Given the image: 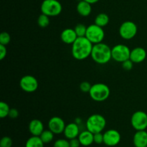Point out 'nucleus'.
I'll use <instances>...</instances> for the list:
<instances>
[{
	"label": "nucleus",
	"instance_id": "nucleus-9",
	"mask_svg": "<svg viewBox=\"0 0 147 147\" xmlns=\"http://www.w3.org/2000/svg\"><path fill=\"white\" fill-rule=\"evenodd\" d=\"M131 124L136 131L146 130L147 128V113L143 111H137L132 114Z\"/></svg>",
	"mask_w": 147,
	"mask_h": 147
},
{
	"label": "nucleus",
	"instance_id": "nucleus-10",
	"mask_svg": "<svg viewBox=\"0 0 147 147\" xmlns=\"http://www.w3.org/2000/svg\"><path fill=\"white\" fill-rule=\"evenodd\" d=\"M38 81L35 77L27 75L21 78L20 80V86L23 91L26 93H34L38 88Z\"/></svg>",
	"mask_w": 147,
	"mask_h": 147
},
{
	"label": "nucleus",
	"instance_id": "nucleus-14",
	"mask_svg": "<svg viewBox=\"0 0 147 147\" xmlns=\"http://www.w3.org/2000/svg\"><path fill=\"white\" fill-rule=\"evenodd\" d=\"M80 133V128L77 123H70L67 124L63 132L64 136L68 140L74 138H78Z\"/></svg>",
	"mask_w": 147,
	"mask_h": 147
},
{
	"label": "nucleus",
	"instance_id": "nucleus-27",
	"mask_svg": "<svg viewBox=\"0 0 147 147\" xmlns=\"http://www.w3.org/2000/svg\"><path fill=\"white\" fill-rule=\"evenodd\" d=\"M53 147H70L69 140L67 139H59L54 142Z\"/></svg>",
	"mask_w": 147,
	"mask_h": 147
},
{
	"label": "nucleus",
	"instance_id": "nucleus-21",
	"mask_svg": "<svg viewBox=\"0 0 147 147\" xmlns=\"http://www.w3.org/2000/svg\"><path fill=\"white\" fill-rule=\"evenodd\" d=\"M109 17L106 13H100L98 14L95 18V24L100 26L101 27H104L109 23Z\"/></svg>",
	"mask_w": 147,
	"mask_h": 147
},
{
	"label": "nucleus",
	"instance_id": "nucleus-23",
	"mask_svg": "<svg viewBox=\"0 0 147 147\" xmlns=\"http://www.w3.org/2000/svg\"><path fill=\"white\" fill-rule=\"evenodd\" d=\"M37 24L41 28H46L50 24V17L42 13L37 18Z\"/></svg>",
	"mask_w": 147,
	"mask_h": 147
},
{
	"label": "nucleus",
	"instance_id": "nucleus-5",
	"mask_svg": "<svg viewBox=\"0 0 147 147\" xmlns=\"http://www.w3.org/2000/svg\"><path fill=\"white\" fill-rule=\"evenodd\" d=\"M40 9L42 14L50 17H56L62 12L63 7L57 0H44L40 6Z\"/></svg>",
	"mask_w": 147,
	"mask_h": 147
},
{
	"label": "nucleus",
	"instance_id": "nucleus-8",
	"mask_svg": "<svg viewBox=\"0 0 147 147\" xmlns=\"http://www.w3.org/2000/svg\"><path fill=\"white\" fill-rule=\"evenodd\" d=\"M138 27L134 22L125 21L119 27V34L123 39L129 40L133 39L136 35Z\"/></svg>",
	"mask_w": 147,
	"mask_h": 147
},
{
	"label": "nucleus",
	"instance_id": "nucleus-25",
	"mask_svg": "<svg viewBox=\"0 0 147 147\" xmlns=\"http://www.w3.org/2000/svg\"><path fill=\"white\" fill-rule=\"evenodd\" d=\"M88 27H86L85 24H78L75 27L74 30L76 31V34H77L78 37H86V32H87Z\"/></svg>",
	"mask_w": 147,
	"mask_h": 147
},
{
	"label": "nucleus",
	"instance_id": "nucleus-12",
	"mask_svg": "<svg viewBox=\"0 0 147 147\" xmlns=\"http://www.w3.org/2000/svg\"><path fill=\"white\" fill-rule=\"evenodd\" d=\"M65 123L62 118L58 116L52 117L48 121V128L55 134H60L64 132Z\"/></svg>",
	"mask_w": 147,
	"mask_h": 147
},
{
	"label": "nucleus",
	"instance_id": "nucleus-4",
	"mask_svg": "<svg viewBox=\"0 0 147 147\" xmlns=\"http://www.w3.org/2000/svg\"><path fill=\"white\" fill-rule=\"evenodd\" d=\"M106 126V120L104 116L95 113L88 118L86 121V129L93 134L102 132Z\"/></svg>",
	"mask_w": 147,
	"mask_h": 147
},
{
	"label": "nucleus",
	"instance_id": "nucleus-20",
	"mask_svg": "<svg viewBox=\"0 0 147 147\" xmlns=\"http://www.w3.org/2000/svg\"><path fill=\"white\" fill-rule=\"evenodd\" d=\"M44 142L40 136H32L25 143V147H44Z\"/></svg>",
	"mask_w": 147,
	"mask_h": 147
},
{
	"label": "nucleus",
	"instance_id": "nucleus-37",
	"mask_svg": "<svg viewBox=\"0 0 147 147\" xmlns=\"http://www.w3.org/2000/svg\"><path fill=\"white\" fill-rule=\"evenodd\" d=\"M146 147H147V146H146Z\"/></svg>",
	"mask_w": 147,
	"mask_h": 147
},
{
	"label": "nucleus",
	"instance_id": "nucleus-26",
	"mask_svg": "<svg viewBox=\"0 0 147 147\" xmlns=\"http://www.w3.org/2000/svg\"><path fill=\"white\" fill-rule=\"evenodd\" d=\"M11 41V36L7 32H2L0 34V44L7 46Z\"/></svg>",
	"mask_w": 147,
	"mask_h": 147
},
{
	"label": "nucleus",
	"instance_id": "nucleus-6",
	"mask_svg": "<svg viewBox=\"0 0 147 147\" xmlns=\"http://www.w3.org/2000/svg\"><path fill=\"white\" fill-rule=\"evenodd\" d=\"M86 37L93 43L98 44L103 42L105 37V32L103 27L97 25L94 23L88 26Z\"/></svg>",
	"mask_w": 147,
	"mask_h": 147
},
{
	"label": "nucleus",
	"instance_id": "nucleus-22",
	"mask_svg": "<svg viewBox=\"0 0 147 147\" xmlns=\"http://www.w3.org/2000/svg\"><path fill=\"white\" fill-rule=\"evenodd\" d=\"M55 134L52 132L50 129L48 130H44L41 135L40 136V139H42L44 144H49L54 139Z\"/></svg>",
	"mask_w": 147,
	"mask_h": 147
},
{
	"label": "nucleus",
	"instance_id": "nucleus-28",
	"mask_svg": "<svg viewBox=\"0 0 147 147\" xmlns=\"http://www.w3.org/2000/svg\"><path fill=\"white\" fill-rule=\"evenodd\" d=\"M12 144V139L9 136H4L0 141V147H11Z\"/></svg>",
	"mask_w": 147,
	"mask_h": 147
},
{
	"label": "nucleus",
	"instance_id": "nucleus-13",
	"mask_svg": "<svg viewBox=\"0 0 147 147\" xmlns=\"http://www.w3.org/2000/svg\"><path fill=\"white\" fill-rule=\"evenodd\" d=\"M146 51L144 48L137 47L131 50L130 60L134 63H141L146 58Z\"/></svg>",
	"mask_w": 147,
	"mask_h": 147
},
{
	"label": "nucleus",
	"instance_id": "nucleus-29",
	"mask_svg": "<svg viewBox=\"0 0 147 147\" xmlns=\"http://www.w3.org/2000/svg\"><path fill=\"white\" fill-rule=\"evenodd\" d=\"M91 87L92 85L88 81H83L80 84V89L83 93H89Z\"/></svg>",
	"mask_w": 147,
	"mask_h": 147
},
{
	"label": "nucleus",
	"instance_id": "nucleus-35",
	"mask_svg": "<svg viewBox=\"0 0 147 147\" xmlns=\"http://www.w3.org/2000/svg\"><path fill=\"white\" fill-rule=\"evenodd\" d=\"M84 1H87V2L90 3V4H96V3H97L98 1H99V0H84Z\"/></svg>",
	"mask_w": 147,
	"mask_h": 147
},
{
	"label": "nucleus",
	"instance_id": "nucleus-30",
	"mask_svg": "<svg viewBox=\"0 0 147 147\" xmlns=\"http://www.w3.org/2000/svg\"><path fill=\"white\" fill-rule=\"evenodd\" d=\"M93 140H94V143L96 144H101L103 143V134L102 132L100 133L94 134L93 136Z\"/></svg>",
	"mask_w": 147,
	"mask_h": 147
},
{
	"label": "nucleus",
	"instance_id": "nucleus-19",
	"mask_svg": "<svg viewBox=\"0 0 147 147\" xmlns=\"http://www.w3.org/2000/svg\"><path fill=\"white\" fill-rule=\"evenodd\" d=\"M92 4L84 0H80L77 4V11L82 17H88L92 11Z\"/></svg>",
	"mask_w": 147,
	"mask_h": 147
},
{
	"label": "nucleus",
	"instance_id": "nucleus-24",
	"mask_svg": "<svg viewBox=\"0 0 147 147\" xmlns=\"http://www.w3.org/2000/svg\"><path fill=\"white\" fill-rule=\"evenodd\" d=\"M10 108L7 103L1 101L0 103V118L4 119L9 116L10 111Z\"/></svg>",
	"mask_w": 147,
	"mask_h": 147
},
{
	"label": "nucleus",
	"instance_id": "nucleus-7",
	"mask_svg": "<svg viewBox=\"0 0 147 147\" xmlns=\"http://www.w3.org/2000/svg\"><path fill=\"white\" fill-rule=\"evenodd\" d=\"M131 50L128 46L123 44H118L111 48L112 59L118 63H123L130 58Z\"/></svg>",
	"mask_w": 147,
	"mask_h": 147
},
{
	"label": "nucleus",
	"instance_id": "nucleus-3",
	"mask_svg": "<svg viewBox=\"0 0 147 147\" xmlns=\"http://www.w3.org/2000/svg\"><path fill=\"white\" fill-rule=\"evenodd\" d=\"M90 97L97 102H103L107 100L110 96L111 90L109 86L105 83H98L92 85L89 92Z\"/></svg>",
	"mask_w": 147,
	"mask_h": 147
},
{
	"label": "nucleus",
	"instance_id": "nucleus-36",
	"mask_svg": "<svg viewBox=\"0 0 147 147\" xmlns=\"http://www.w3.org/2000/svg\"><path fill=\"white\" fill-rule=\"evenodd\" d=\"M104 147H109V146H104Z\"/></svg>",
	"mask_w": 147,
	"mask_h": 147
},
{
	"label": "nucleus",
	"instance_id": "nucleus-15",
	"mask_svg": "<svg viewBox=\"0 0 147 147\" xmlns=\"http://www.w3.org/2000/svg\"><path fill=\"white\" fill-rule=\"evenodd\" d=\"M78 35L74 29L66 28L60 34V39L64 43L67 45H73L77 40Z\"/></svg>",
	"mask_w": 147,
	"mask_h": 147
},
{
	"label": "nucleus",
	"instance_id": "nucleus-31",
	"mask_svg": "<svg viewBox=\"0 0 147 147\" xmlns=\"http://www.w3.org/2000/svg\"><path fill=\"white\" fill-rule=\"evenodd\" d=\"M134 64V63L130 59H129V60H126V61L122 63V67H123V68L125 70H131L133 68Z\"/></svg>",
	"mask_w": 147,
	"mask_h": 147
},
{
	"label": "nucleus",
	"instance_id": "nucleus-1",
	"mask_svg": "<svg viewBox=\"0 0 147 147\" xmlns=\"http://www.w3.org/2000/svg\"><path fill=\"white\" fill-rule=\"evenodd\" d=\"M93 46V43L86 37H78L72 45V55L78 60H86L91 55Z\"/></svg>",
	"mask_w": 147,
	"mask_h": 147
},
{
	"label": "nucleus",
	"instance_id": "nucleus-16",
	"mask_svg": "<svg viewBox=\"0 0 147 147\" xmlns=\"http://www.w3.org/2000/svg\"><path fill=\"white\" fill-rule=\"evenodd\" d=\"M28 128L32 136H40L45 130L43 123L39 119H32L29 123Z\"/></svg>",
	"mask_w": 147,
	"mask_h": 147
},
{
	"label": "nucleus",
	"instance_id": "nucleus-11",
	"mask_svg": "<svg viewBox=\"0 0 147 147\" xmlns=\"http://www.w3.org/2000/svg\"><path fill=\"white\" fill-rule=\"evenodd\" d=\"M121 139V134L115 129H109L103 133V144L107 146H116L120 143Z\"/></svg>",
	"mask_w": 147,
	"mask_h": 147
},
{
	"label": "nucleus",
	"instance_id": "nucleus-33",
	"mask_svg": "<svg viewBox=\"0 0 147 147\" xmlns=\"http://www.w3.org/2000/svg\"><path fill=\"white\" fill-rule=\"evenodd\" d=\"M69 143H70V147H80V145H81L78 138H74V139H70Z\"/></svg>",
	"mask_w": 147,
	"mask_h": 147
},
{
	"label": "nucleus",
	"instance_id": "nucleus-18",
	"mask_svg": "<svg viewBox=\"0 0 147 147\" xmlns=\"http://www.w3.org/2000/svg\"><path fill=\"white\" fill-rule=\"evenodd\" d=\"M93 136H94V134L90 132V131L86 130L80 132L78 138L80 141L81 146H89L94 143Z\"/></svg>",
	"mask_w": 147,
	"mask_h": 147
},
{
	"label": "nucleus",
	"instance_id": "nucleus-34",
	"mask_svg": "<svg viewBox=\"0 0 147 147\" xmlns=\"http://www.w3.org/2000/svg\"><path fill=\"white\" fill-rule=\"evenodd\" d=\"M19 116V111L16 109H10L9 113V117L11 118V119H16V118L18 117Z\"/></svg>",
	"mask_w": 147,
	"mask_h": 147
},
{
	"label": "nucleus",
	"instance_id": "nucleus-32",
	"mask_svg": "<svg viewBox=\"0 0 147 147\" xmlns=\"http://www.w3.org/2000/svg\"><path fill=\"white\" fill-rule=\"evenodd\" d=\"M7 50L6 46L0 44V60H4L7 56Z\"/></svg>",
	"mask_w": 147,
	"mask_h": 147
},
{
	"label": "nucleus",
	"instance_id": "nucleus-2",
	"mask_svg": "<svg viewBox=\"0 0 147 147\" xmlns=\"http://www.w3.org/2000/svg\"><path fill=\"white\" fill-rule=\"evenodd\" d=\"M90 57L98 64H106L112 59L111 48L106 43L100 42L93 45Z\"/></svg>",
	"mask_w": 147,
	"mask_h": 147
},
{
	"label": "nucleus",
	"instance_id": "nucleus-17",
	"mask_svg": "<svg viewBox=\"0 0 147 147\" xmlns=\"http://www.w3.org/2000/svg\"><path fill=\"white\" fill-rule=\"evenodd\" d=\"M133 142L135 147H146L147 131L146 130L136 131L134 136Z\"/></svg>",
	"mask_w": 147,
	"mask_h": 147
}]
</instances>
